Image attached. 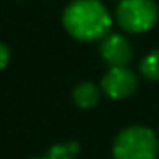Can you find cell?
I'll list each match as a JSON object with an SVG mask.
<instances>
[{
  "label": "cell",
  "instance_id": "cell-1",
  "mask_svg": "<svg viewBox=\"0 0 159 159\" xmlns=\"http://www.w3.org/2000/svg\"><path fill=\"white\" fill-rule=\"evenodd\" d=\"M111 13L98 0H75L64 11L66 30L83 41L103 39L111 28Z\"/></svg>",
  "mask_w": 159,
  "mask_h": 159
},
{
  "label": "cell",
  "instance_id": "cell-2",
  "mask_svg": "<svg viewBox=\"0 0 159 159\" xmlns=\"http://www.w3.org/2000/svg\"><path fill=\"white\" fill-rule=\"evenodd\" d=\"M157 152L159 142L155 133L142 125L124 129L112 144L114 159H157Z\"/></svg>",
  "mask_w": 159,
  "mask_h": 159
},
{
  "label": "cell",
  "instance_id": "cell-3",
  "mask_svg": "<svg viewBox=\"0 0 159 159\" xmlns=\"http://www.w3.org/2000/svg\"><path fill=\"white\" fill-rule=\"evenodd\" d=\"M159 17V10L153 0H120L116 8V19L125 32L140 34L148 32Z\"/></svg>",
  "mask_w": 159,
  "mask_h": 159
},
{
  "label": "cell",
  "instance_id": "cell-4",
  "mask_svg": "<svg viewBox=\"0 0 159 159\" xmlns=\"http://www.w3.org/2000/svg\"><path fill=\"white\" fill-rule=\"evenodd\" d=\"M137 86L139 79L127 66H114L101 79V90L112 99H124L131 96Z\"/></svg>",
  "mask_w": 159,
  "mask_h": 159
},
{
  "label": "cell",
  "instance_id": "cell-5",
  "mask_svg": "<svg viewBox=\"0 0 159 159\" xmlns=\"http://www.w3.org/2000/svg\"><path fill=\"white\" fill-rule=\"evenodd\" d=\"M101 58L111 66H127L133 60V47L122 34H107L99 45Z\"/></svg>",
  "mask_w": 159,
  "mask_h": 159
},
{
  "label": "cell",
  "instance_id": "cell-6",
  "mask_svg": "<svg viewBox=\"0 0 159 159\" xmlns=\"http://www.w3.org/2000/svg\"><path fill=\"white\" fill-rule=\"evenodd\" d=\"M73 101L81 109H92L99 101V88L94 83H83L73 90Z\"/></svg>",
  "mask_w": 159,
  "mask_h": 159
},
{
  "label": "cell",
  "instance_id": "cell-7",
  "mask_svg": "<svg viewBox=\"0 0 159 159\" xmlns=\"http://www.w3.org/2000/svg\"><path fill=\"white\" fill-rule=\"evenodd\" d=\"M77 153H79V144L75 140H67L62 144H54L43 155L34 157V159H75Z\"/></svg>",
  "mask_w": 159,
  "mask_h": 159
},
{
  "label": "cell",
  "instance_id": "cell-8",
  "mask_svg": "<svg viewBox=\"0 0 159 159\" xmlns=\"http://www.w3.org/2000/svg\"><path fill=\"white\" fill-rule=\"evenodd\" d=\"M140 73L150 81H159V51H152L142 58Z\"/></svg>",
  "mask_w": 159,
  "mask_h": 159
},
{
  "label": "cell",
  "instance_id": "cell-9",
  "mask_svg": "<svg viewBox=\"0 0 159 159\" xmlns=\"http://www.w3.org/2000/svg\"><path fill=\"white\" fill-rule=\"evenodd\" d=\"M8 62H10V49H8V45L0 43V69L6 67Z\"/></svg>",
  "mask_w": 159,
  "mask_h": 159
}]
</instances>
